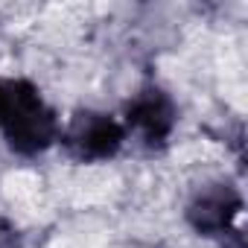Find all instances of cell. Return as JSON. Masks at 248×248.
<instances>
[{"label":"cell","instance_id":"cell-3","mask_svg":"<svg viewBox=\"0 0 248 248\" xmlns=\"http://www.w3.org/2000/svg\"><path fill=\"white\" fill-rule=\"evenodd\" d=\"M175 123H178V108H175L172 96L158 85L140 88L126 102V111H123V129H126V135L135 132L140 138V143L149 149L167 146V140L175 132Z\"/></svg>","mask_w":248,"mask_h":248},{"label":"cell","instance_id":"cell-4","mask_svg":"<svg viewBox=\"0 0 248 248\" xmlns=\"http://www.w3.org/2000/svg\"><path fill=\"white\" fill-rule=\"evenodd\" d=\"M242 213V193L231 184H207L187 204V222L199 236H239L236 219Z\"/></svg>","mask_w":248,"mask_h":248},{"label":"cell","instance_id":"cell-2","mask_svg":"<svg viewBox=\"0 0 248 248\" xmlns=\"http://www.w3.org/2000/svg\"><path fill=\"white\" fill-rule=\"evenodd\" d=\"M62 143L70 152V158L82 164L111 161L123 143H126V129L123 123L102 111H79L62 132Z\"/></svg>","mask_w":248,"mask_h":248},{"label":"cell","instance_id":"cell-1","mask_svg":"<svg viewBox=\"0 0 248 248\" xmlns=\"http://www.w3.org/2000/svg\"><path fill=\"white\" fill-rule=\"evenodd\" d=\"M0 129L6 135L9 149L24 158L47 152L62 135L56 111L30 79H12V96Z\"/></svg>","mask_w":248,"mask_h":248},{"label":"cell","instance_id":"cell-5","mask_svg":"<svg viewBox=\"0 0 248 248\" xmlns=\"http://www.w3.org/2000/svg\"><path fill=\"white\" fill-rule=\"evenodd\" d=\"M0 248H21V236L6 219H0Z\"/></svg>","mask_w":248,"mask_h":248},{"label":"cell","instance_id":"cell-6","mask_svg":"<svg viewBox=\"0 0 248 248\" xmlns=\"http://www.w3.org/2000/svg\"><path fill=\"white\" fill-rule=\"evenodd\" d=\"M9 96H12V79H0V126H3V117L9 108Z\"/></svg>","mask_w":248,"mask_h":248}]
</instances>
